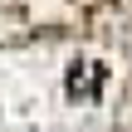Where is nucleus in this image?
Returning a JSON list of instances; mask_svg holds the SVG:
<instances>
[{"label": "nucleus", "mask_w": 132, "mask_h": 132, "mask_svg": "<svg viewBox=\"0 0 132 132\" xmlns=\"http://www.w3.org/2000/svg\"><path fill=\"white\" fill-rule=\"evenodd\" d=\"M98 83H103V69H73V73H69V93L93 98V93H98Z\"/></svg>", "instance_id": "nucleus-1"}]
</instances>
